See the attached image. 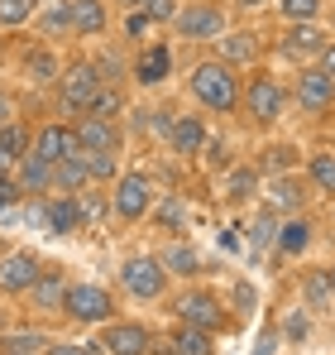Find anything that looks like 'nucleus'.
Masks as SVG:
<instances>
[{
  "mask_svg": "<svg viewBox=\"0 0 335 355\" xmlns=\"http://www.w3.org/2000/svg\"><path fill=\"white\" fill-rule=\"evenodd\" d=\"M187 87H192V96H197L201 111H216V116H235L239 111V77L221 58L197 62L192 77H187Z\"/></svg>",
  "mask_w": 335,
  "mask_h": 355,
  "instance_id": "f257e3e1",
  "label": "nucleus"
},
{
  "mask_svg": "<svg viewBox=\"0 0 335 355\" xmlns=\"http://www.w3.org/2000/svg\"><path fill=\"white\" fill-rule=\"evenodd\" d=\"M62 317L77 322V327H101L115 317V293L101 288V284H67V297H62Z\"/></svg>",
  "mask_w": 335,
  "mask_h": 355,
  "instance_id": "f03ea898",
  "label": "nucleus"
},
{
  "mask_svg": "<svg viewBox=\"0 0 335 355\" xmlns=\"http://www.w3.org/2000/svg\"><path fill=\"white\" fill-rule=\"evenodd\" d=\"M53 87H57V106L72 111V116H82V111L91 106V96L101 92V72H96L91 58H77V62L62 67V77H57Z\"/></svg>",
  "mask_w": 335,
  "mask_h": 355,
  "instance_id": "7ed1b4c3",
  "label": "nucleus"
},
{
  "mask_svg": "<svg viewBox=\"0 0 335 355\" xmlns=\"http://www.w3.org/2000/svg\"><path fill=\"white\" fill-rule=\"evenodd\" d=\"M239 106H244V116L254 120V125H273V120H282V111H287V92H282L269 72H254V77L239 87Z\"/></svg>",
  "mask_w": 335,
  "mask_h": 355,
  "instance_id": "20e7f679",
  "label": "nucleus"
},
{
  "mask_svg": "<svg viewBox=\"0 0 335 355\" xmlns=\"http://www.w3.org/2000/svg\"><path fill=\"white\" fill-rule=\"evenodd\" d=\"M111 211L125 221V226H134V221H144L149 211H154V178L149 173H120L115 178V192H111Z\"/></svg>",
  "mask_w": 335,
  "mask_h": 355,
  "instance_id": "39448f33",
  "label": "nucleus"
},
{
  "mask_svg": "<svg viewBox=\"0 0 335 355\" xmlns=\"http://www.w3.org/2000/svg\"><path fill=\"white\" fill-rule=\"evenodd\" d=\"M120 288H125L129 297H144V302L163 297V288H168L163 259H154V254H134V259H125V264H120Z\"/></svg>",
  "mask_w": 335,
  "mask_h": 355,
  "instance_id": "423d86ee",
  "label": "nucleus"
},
{
  "mask_svg": "<svg viewBox=\"0 0 335 355\" xmlns=\"http://www.w3.org/2000/svg\"><path fill=\"white\" fill-rule=\"evenodd\" d=\"M39 269H44V254L39 250H10V254H0V293L24 297L34 288Z\"/></svg>",
  "mask_w": 335,
  "mask_h": 355,
  "instance_id": "0eeeda50",
  "label": "nucleus"
},
{
  "mask_svg": "<svg viewBox=\"0 0 335 355\" xmlns=\"http://www.w3.org/2000/svg\"><path fill=\"white\" fill-rule=\"evenodd\" d=\"M172 29L182 34V39H221L225 34V10L221 5H211V0H192L187 10H177V19H172Z\"/></svg>",
  "mask_w": 335,
  "mask_h": 355,
  "instance_id": "6e6552de",
  "label": "nucleus"
},
{
  "mask_svg": "<svg viewBox=\"0 0 335 355\" xmlns=\"http://www.w3.org/2000/svg\"><path fill=\"white\" fill-rule=\"evenodd\" d=\"M96 346H106V355H149L154 351V331L144 327V322H101V341Z\"/></svg>",
  "mask_w": 335,
  "mask_h": 355,
  "instance_id": "1a4fd4ad",
  "label": "nucleus"
},
{
  "mask_svg": "<svg viewBox=\"0 0 335 355\" xmlns=\"http://www.w3.org/2000/svg\"><path fill=\"white\" fill-rule=\"evenodd\" d=\"M292 96H297V106H302L307 116H326V111H335V82L326 77V72H316V67H302V72H297Z\"/></svg>",
  "mask_w": 335,
  "mask_h": 355,
  "instance_id": "9d476101",
  "label": "nucleus"
},
{
  "mask_svg": "<svg viewBox=\"0 0 335 355\" xmlns=\"http://www.w3.org/2000/svg\"><path fill=\"white\" fill-rule=\"evenodd\" d=\"M29 154H34V159H44V164H57V159H72V154H82V144H77L72 125H62V120H48V125H39V130H34V144H29Z\"/></svg>",
  "mask_w": 335,
  "mask_h": 355,
  "instance_id": "9b49d317",
  "label": "nucleus"
},
{
  "mask_svg": "<svg viewBox=\"0 0 335 355\" xmlns=\"http://www.w3.org/2000/svg\"><path fill=\"white\" fill-rule=\"evenodd\" d=\"M62 297H67V274L57 264H44L39 279H34V288L24 293V302H29V312L53 317V312H62Z\"/></svg>",
  "mask_w": 335,
  "mask_h": 355,
  "instance_id": "f8f14e48",
  "label": "nucleus"
},
{
  "mask_svg": "<svg viewBox=\"0 0 335 355\" xmlns=\"http://www.w3.org/2000/svg\"><path fill=\"white\" fill-rule=\"evenodd\" d=\"M172 312L187 327H201V331H221L225 327V312H221V297L216 293H182L172 302Z\"/></svg>",
  "mask_w": 335,
  "mask_h": 355,
  "instance_id": "ddd939ff",
  "label": "nucleus"
},
{
  "mask_svg": "<svg viewBox=\"0 0 335 355\" xmlns=\"http://www.w3.org/2000/svg\"><path fill=\"white\" fill-rule=\"evenodd\" d=\"M77 144L82 149H101V154H120V125L115 120H101V116H82L72 125Z\"/></svg>",
  "mask_w": 335,
  "mask_h": 355,
  "instance_id": "4468645a",
  "label": "nucleus"
},
{
  "mask_svg": "<svg viewBox=\"0 0 335 355\" xmlns=\"http://www.w3.org/2000/svg\"><path fill=\"white\" fill-rule=\"evenodd\" d=\"M216 44H221V62H230V67H254V62H259V53H264V44H259V34H254V29L221 34Z\"/></svg>",
  "mask_w": 335,
  "mask_h": 355,
  "instance_id": "2eb2a0df",
  "label": "nucleus"
},
{
  "mask_svg": "<svg viewBox=\"0 0 335 355\" xmlns=\"http://www.w3.org/2000/svg\"><path fill=\"white\" fill-rule=\"evenodd\" d=\"M269 207H273L278 216H297V211L307 207V182L292 178V173H278L273 187H269Z\"/></svg>",
  "mask_w": 335,
  "mask_h": 355,
  "instance_id": "dca6fc26",
  "label": "nucleus"
},
{
  "mask_svg": "<svg viewBox=\"0 0 335 355\" xmlns=\"http://www.w3.org/2000/svg\"><path fill=\"white\" fill-rule=\"evenodd\" d=\"M19 72H24L29 87H53L57 77H62V62H57L53 49H29V53L19 58Z\"/></svg>",
  "mask_w": 335,
  "mask_h": 355,
  "instance_id": "f3484780",
  "label": "nucleus"
},
{
  "mask_svg": "<svg viewBox=\"0 0 335 355\" xmlns=\"http://www.w3.org/2000/svg\"><path fill=\"white\" fill-rule=\"evenodd\" d=\"M15 182H19V192H24V197H48V192H53V164H44V159L24 154V159H19V168H15Z\"/></svg>",
  "mask_w": 335,
  "mask_h": 355,
  "instance_id": "a211bd4d",
  "label": "nucleus"
},
{
  "mask_svg": "<svg viewBox=\"0 0 335 355\" xmlns=\"http://www.w3.org/2000/svg\"><path fill=\"white\" fill-rule=\"evenodd\" d=\"M44 231H48V236H77V231H82L77 197H62V192H57L53 202L44 207Z\"/></svg>",
  "mask_w": 335,
  "mask_h": 355,
  "instance_id": "6ab92c4d",
  "label": "nucleus"
},
{
  "mask_svg": "<svg viewBox=\"0 0 335 355\" xmlns=\"http://www.w3.org/2000/svg\"><path fill=\"white\" fill-rule=\"evenodd\" d=\"M278 49L287 53V58H316V53L326 49V34H321L316 24H292V29H287V39H282Z\"/></svg>",
  "mask_w": 335,
  "mask_h": 355,
  "instance_id": "aec40b11",
  "label": "nucleus"
},
{
  "mask_svg": "<svg viewBox=\"0 0 335 355\" xmlns=\"http://www.w3.org/2000/svg\"><path fill=\"white\" fill-rule=\"evenodd\" d=\"M72 34L77 39L106 34V5L101 0H72Z\"/></svg>",
  "mask_w": 335,
  "mask_h": 355,
  "instance_id": "412c9836",
  "label": "nucleus"
},
{
  "mask_svg": "<svg viewBox=\"0 0 335 355\" xmlns=\"http://www.w3.org/2000/svg\"><path fill=\"white\" fill-rule=\"evenodd\" d=\"M34 24L44 39H62L72 34V0H48L44 10H34Z\"/></svg>",
  "mask_w": 335,
  "mask_h": 355,
  "instance_id": "4be33fe9",
  "label": "nucleus"
},
{
  "mask_svg": "<svg viewBox=\"0 0 335 355\" xmlns=\"http://www.w3.org/2000/svg\"><path fill=\"white\" fill-rule=\"evenodd\" d=\"M82 187H91L82 154H72V159H57V164H53V192H62V197H77Z\"/></svg>",
  "mask_w": 335,
  "mask_h": 355,
  "instance_id": "5701e85b",
  "label": "nucleus"
},
{
  "mask_svg": "<svg viewBox=\"0 0 335 355\" xmlns=\"http://www.w3.org/2000/svg\"><path fill=\"white\" fill-rule=\"evenodd\" d=\"M168 62H172L168 44H154V49H144V53H139V62H134V72H129V77H139V87H159V82L168 77Z\"/></svg>",
  "mask_w": 335,
  "mask_h": 355,
  "instance_id": "b1692460",
  "label": "nucleus"
},
{
  "mask_svg": "<svg viewBox=\"0 0 335 355\" xmlns=\"http://www.w3.org/2000/svg\"><path fill=\"white\" fill-rule=\"evenodd\" d=\"M168 144H172L177 154H201V144H206V125H201V116L172 120V135H168Z\"/></svg>",
  "mask_w": 335,
  "mask_h": 355,
  "instance_id": "393cba45",
  "label": "nucleus"
},
{
  "mask_svg": "<svg viewBox=\"0 0 335 355\" xmlns=\"http://www.w3.org/2000/svg\"><path fill=\"white\" fill-rule=\"evenodd\" d=\"M307 187H316V192L335 197V149H316V154H307Z\"/></svg>",
  "mask_w": 335,
  "mask_h": 355,
  "instance_id": "a878e982",
  "label": "nucleus"
},
{
  "mask_svg": "<svg viewBox=\"0 0 335 355\" xmlns=\"http://www.w3.org/2000/svg\"><path fill=\"white\" fill-rule=\"evenodd\" d=\"M172 351L177 355H216V331H201V327H177L172 331Z\"/></svg>",
  "mask_w": 335,
  "mask_h": 355,
  "instance_id": "bb28decb",
  "label": "nucleus"
},
{
  "mask_svg": "<svg viewBox=\"0 0 335 355\" xmlns=\"http://www.w3.org/2000/svg\"><path fill=\"white\" fill-rule=\"evenodd\" d=\"M278 254H287V259H292V254H302V250H307V245H311V221H302V216H287V221H282L278 226Z\"/></svg>",
  "mask_w": 335,
  "mask_h": 355,
  "instance_id": "cd10ccee",
  "label": "nucleus"
},
{
  "mask_svg": "<svg viewBox=\"0 0 335 355\" xmlns=\"http://www.w3.org/2000/svg\"><path fill=\"white\" fill-rule=\"evenodd\" d=\"M29 144H34V130H29L24 120H10V125H0V154H5L10 164H19V159L29 154Z\"/></svg>",
  "mask_w": 335,
  "mask_h": 355,
  "instance_id": "c85d7f7f",
  "label": "nucleus"
},
{
  "mask_svg": "<svg viewBox=\"0 0 335 355\" xmlns=\"http://www.w3.org/2000/svg\"><path fill=\"white\" fill-rule=\"evenodd\" d=\"M163 269L177 274V279H192V274H201V254H197L192 245H168L163 250Z\"/></svg>",
  "mask_w": 335,
  "mask_h": 355,
  "instance_id": "c756f323",
  "label": "nucleus"
},
{
  "mask_svg": "<svg viewBox=\"0 0 335 355\" xmlns=\"http://www.w3.org/2000/svg\"><path fill=\"white\" fill-rule=\"evenodd\" d=\"M53 346L44 331H15V336H0V355H44Z\"/></svg>",
  "mask_w": 335,
  "mask_h": 355,
  "instance_id": "7c9ffc66",
  "label": "nucleus"
},
{
  "mask_svg": "<svg viewBox=\"0 0 335 355\" xmlns=\"http://www.w3.org/2000/svg\"><path fill=\"white\" fill-rule=\"evenodd\" d=\"M120 111H125V92H120L115 82H101V92L91 96V106H87L82 116H101V120H115Z\"/></svg>",
  "mask_w": 335,
  "mask_h": 355,
  "instance_id": "2f4dec72",
  "label": "nucleus"
},
{
  "mask_svg": "<svg viewBox=\"0 0 335 355\" xmlns=\"http://www.w3.org/2000/svg\"><path fill=\"white\" fill-rule=\"evenodd\" d=\"M82 164H87V178H91V182H111V178H120V164H115V154H101V149H82Z\"/></svg>",
  "mask_w": 335,
  "mask_h": 355,
  "instance_id": "473e14b6",
  "label": "nucleus"
},
{
  "mask_svg": "<svg viewBox=\"0 0 335 355\" xmlns=\"http://www.w3.org/2000/svg\"><path fill=\"white\" fill-rule=\"evenodd\" d=\"M273 236H278V211H273V207H264V211L254 216V226H249V250L259 254Z\"/></svg>",
  "mask_w": 335,
  "mask_h": 355,
  "instance_id": "72a5a7b5",
  "label": "nucleus"
},
{
  "mask_svg": "<svg viewBox=\"0 0 335 355\" xmlns=\"http://www.w3.org/2000/svg\"><path fill=\"white\" fill-rule=\"evenodd\" d=\"M77 211H82V226H91V221H106V211H111V197L106 192H77Z\"/></svg>",
  "mask_w": 335,
  "mask_h": 355,
  "instance_id": "f704fd0d",
  "label": "nucleus"
},
{
  "mask_svg": "<svg viewBox=\"0 0 335 355\" xmlns=\"http://www.w3.org/2000/svg\"><path fill=\"white\" fill-rule=\"evenodd\" d=\"M34 10H39V0H0V24L5 29H19V24L34 19Z\"/></svg>",
  "mask_w": 335,
  "mask_h": 355,
  "instance_id": "c9c22d12",
  "label": "nucleus"
},
{
  "mask_svg": "<svg viewBox=\"0 0 335 355\" xmlns=\"http://www.w3.org/2000/svg\"><path fill=\"white\" fill-rule=\"evenodd\" d=\"M282 19L287 24H316V15H321V0H278Z\"/></svg>",
  "mask_w": 335,
  "mask_h": 355,
  "instance_id": "e433bc0d",
  "label": "nucleus"
},
{
  "mask_svg": "<svg viewBox=\"0 0 335 355\" xmlns=\"http://www.w3.org/2000/svg\"><path fill=\"white\" fill-rule=\"evenodd\" d=\"M254 187H259V173H254V168H235L230 182H225V197H230V202H244Z\"/></svg>",
  "mask_w": 335,
  "mask_h": 355,
  "instance_id": "4c0bfd02",
  "label": "nucleus"
},
{
  "mask_svg": "<svg viewBox=\"0 0 335 355\" xmlns=\"http://www.w3.org/2000/svg\"><path fill=\"white\" fill-rule=\"evenodd\" d=\"M182 221H187V207H182V197H177V192H168V197H163V207H159V226L177 231Z\"/></svg>",
  "mask_w": 335,
  "mask_h": 355,
  "instance_id": "58836bf2",
  "label": "nucleus"
},
{
  "mask_svg": "<svg viewBox=\"0 0 335 355\" xmlns=\"http://www.w3.org/2000/svg\"><path fill=\"white\" fill-rule=\"evenodd\" d=\"M331 302V274H311L307 279V307H326Z\"/></svg>",
  "mask_w": 335,
  "mask_h": 355,
  "instance_id": "ea45409f",
  "label": "nucleus"
},
{
  "mask_svg": "<svg viewBox=\"0 0 335 355\" xmlns=\"http://www.w3.org/2000/svg\"><path fill=\"white\" fill-rule=\"evenodd\" d=\"M91 62H96L101 82H115V87L125 82V58H120V53H101V58H91Z\"/></svg>",
  "mask_w": 335,
  "mask_h": 355,
  "instance_id": "a19ab883",
  "label": "nucleus"
},
{
  "mask_svg": "<svg viewBox=\"0 0 335 355\" xmlns=\"http://www.w3.org/2000/svg\"><path fill=\"white\" fill-rule=\"evenodd\" d=\"M292 164H297V149H292V144H273V149H269V159H264V168H269V173H287Z\"/></svg>",
  "mask_w": 335,
  "mask_h": 355,
  "instance_id": "79ce46f5",
  "label": "nucleus"
},
{
  "mask_svg": "<svg viewBox=\"0 0 335 355\" xmlns=\"http://www.w3.org/2000/svg\"><path fill=\"white\" fill-rule=\"evenodd\" d=\"M44 355H101V346L96 341H53Z\"/></svg>",
  "mask_w": 335,
  "mask_h": 355,
  "instance_id": "37998d69",
  "label": "nucleus"
},
{
  "mask_svg": "<svg viewBox=\"0 0 335 355\" xmlns=\"http://www.w3.org/2000/svg\"><path fill=\"white\" fill-rule=\"evenodd\" d=\"M144 15H149L154 24H172V19H177V0H149Z\"/></svg>",
  "mask_w": 335,
  "mask_h": 355,
  "instance_id": "c03bdc74",
  "label": "nucleus"
},
{
  "mask_svg": "<svg viewBox=\"0 0 335 355\" xmlns=\"http://www.w3.org/2000/svg\"><path fill=\"white\" fill-rule=\"evenodd\" d=\"M15 202H24V192H19V182L10 173H0V211H10Z\"/></svg>",
  "mask_w": 335,
  "mask_h": 355,
  "instance_id": "a18cd8bd",
  "label": "nucleus"
},
{
  "mask_svg": "<svg viewBox=\"0 0 335 355\" xmlns=\"http://www.w3.org/2000/svg\"><path fill=\"white\" fill-rule=\"evenodd\" d=\"M149 24H154V19H149L144 10H129V19H125V34H129V39H139V34H149Z\"/></svg>",
  "mask_w": 335,
  "mask_h": 355,
  "instance_id": "49530a36",
  "label": "nucleus"
},
{
  "mask_svg": "<svg viewBox=\"0 0 335 355\" xmlns=\"http://www.w3.org/2000/svg\"><path fill=\"white\" fill-rule=\"evenodd\" d=\"M316 72H326V77L335 82V44H326V49L316 53Z\"/></svg>",
  "mask_w": 335,
  "mask_h": 355,
  "instance_id": "de8ad7c7",
  "label": "nucleus"
},
{
  "mask_svg": "<svg viewBox=\"0 0 335 355\" xmlns=\"http://www.w3.org/2000/svg\"><path fill=\"white\" fill-rule=\"evenodd\" d=\"M15 116H19V106H15V96H10V92H0V125H10Z\"/></svg>",
  "mask_w": 335,
  "mask_h": 355,
  "instance_id": "09e8293b",
  "label": "nucleus"
},
{
  "mask_svg": "<svg viewBox=\"0 0 335 355\" xmlns=\"http://www.w3.org/2000/svg\"><path fill=\"white\" fill-rule=\"evenodd\" d=\"M282 331H287V336H307V322H302V317H287Z\"/></svg>",
  "mask_w": 335,
  "mask_h": 355,
  "instance_id": "8fccbe9b",
  "label": "nucleus"
},
{
  "mask_svg": "<svg viewBox=\"0 0 335 355\" xmlns=\"http://www.w3.org/2000/svg\"><path fill=\"white\" fill-rule=\"evenodd\" d=\"M149 355H177V351H172V341H159V336H154V351Z\"/></svg>",
  "mask_w": 335,
  "mask_h": 355,
  "instance_id": "3c124183",
  "label": "nucleus"
},
{
  "mask_svg": "<svg viewBox=\"0 0 335 355\" xmlns=\"http://www.w3.org/2000/svg\"><path fill=\"white\" fill-rule=\"evenodd\" d=\"M235 5H239V10H259L264 0H235Z\"/></svg>",
  "mask_w": 335,
  "mask_h": 355,
  "instance_id": "603ef678",
  "label": "nucleus"
},
{
  "mask_svg": "<svg viewBox=\"0 0 335 355\" xmlns=\"http://www.w3.org/2000/svg\"><path fill=\"white\" fill-rule=\"evenodd\" d=\"M120 5H129V10H144V5H149V0H120Z\"/></svg>",
  "mask_w": 335,
  "mask_h": 355,
  "instance_id": "864d4df0",
  "label": "nucleus"
},
{
  "mask_svg": "<svg viewBox=\"0 0 335 355\" xmlns=\"http://www.w3.org/2000/svg\"><path fill=\"white\" fill-rule=\"evenodd\" d=\"M0 173H10V159H5V154H0Z\"/></svg>",
  "mask_w": 335,
  "mask_h": 355,
  "instance_id": "5fc2aeb1",
  "label": "nucleus"
},
{
  "mask_svg": "<svg viewBox=\"0 0 335 355\" xmlns=\"http://www.w3.org/2000/svg\"><path fill=\"white\" fill-rule=\"evenodd\" d=\"M331 288H335V269H331Z\"/></svg>",
  "mask_w": 335,
  "mask_h": 355,
  "instance_id": "6e6d98bb",
  "label": "nucleus"
},
{
  "mask_svg": "<svg viewBox=\"0 0 335 355\" xmlns=\"http://www.w3.org/2000/svg\"><path fill=\"white\" fill-rule=\"evenodd\" d=\"M331 24H335V15H331Z\"/></svg>",
  "mask_w": 335,
  "mask_h": 355,
  "instance_id": "4d7b16f0",
  "label": "nucleus"
}]
</instances>
